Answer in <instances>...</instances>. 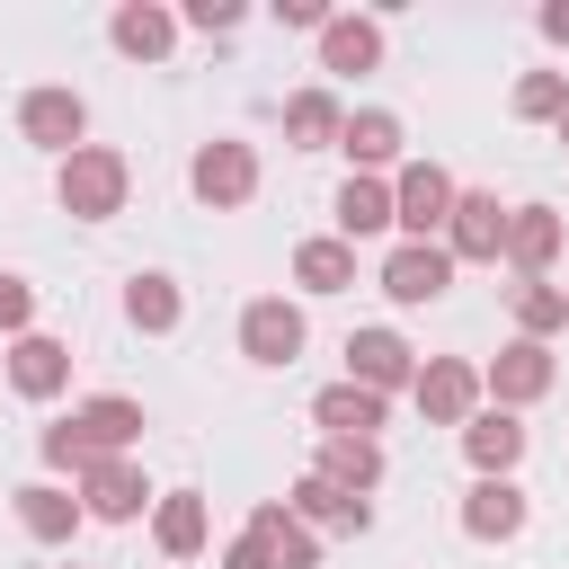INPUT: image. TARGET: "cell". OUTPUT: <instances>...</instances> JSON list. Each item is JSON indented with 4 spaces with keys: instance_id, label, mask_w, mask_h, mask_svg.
<instances>
[{
    "instance_id": "7c38bea8",
    "label": "cell",
    "mask_w": 569,
    "mask_h": 569,
    "mask_svg": "<svg viewBox=\"0 0 569 569\" xmlns=\"http://www.w3.org/2000/svg\"><path fill=\"white\" fill-rule=\"evenodd\" d=\"M71 427H80V445L107 462V453H124V445L142 436V400H124V391H98V400H80V409H71Z\"/></svg>"
},
{
    "instance_id": "9c48e42d",
    "label": "cell",
    "mask_w": 569,
    "mask_h": 569,
    "mask_svg": "<svg viewBox=\"0 0 569 569\" xmlns=\"http://www.w3.org/2000/svg\"><path fill=\"white\" fill-rule=\"evenodd\" d=\"M347 382H365V391H400V382H418V356H409V338L400 329H356L347 338Z\"/></svg>"
},
{
    "instance_id": "d590c367",
    "label": "cell",
    "mask_w": 569,
    "mask_h": 569,
    "mask_svg": "<svg viewBox=\"0 0 569 569\" xmlns=\"http://www.w3.org/2000/svg\"><path fill=\"white\" fill-rule=\"evenodd\" d=\"M542 36H551V44H569V0H551V9H542Z\"/></svg>"
},
{
    "instance_id": "ac0fdd59",
    "label": "cell",
    "mask_w": 569,
    "mask_h": 569,
    "mask_svg": "<svg viewBox=\"0 0 569 569\" xmlns=\"http://www.w3.org/2000/svg\"><path fill=\"white\" fill-rule=\"evenodd\" d=\"M311 418H320L329 436H356V445H373V427H382V391H365V382H329V391L311 400Z\"/></svg>"
},
{
    "instance_id": "30bf717a",
    "label": "cell",
    "mask_w": 569,
    "mask_h": 569,
    "mask_svg": "<svg viewBox=\"0 0 569 569\" xmlns=\"http://www.w3.org/2000/svg\"><path fill=\"white\" fill-rule=\"evenodd\" d=\"M80 507H89L98 525H133V516L151 507V489H142V471H133L124 453H107V462L80 471Z\"/></svg>"
},
{
    "instance_id": "484cf974",
    "label": "cell",
    "mask_w": 569,
    "mask_h": 569,
    "mask_svg": "<svg viewBox=\"0 0 569 569\" xmlns=\"http://www.w3.org/2000/svg\"><path fill=\"white\" fill-rule=\"evenodd\" d=\"M365 231H391V187L382 178H347L338 187V240H365Z\"/></svg>"
},
{
    "instance_id": "e0dca14e",
    "label": "cell",
    "mask_w": 569,
    "mask_h": 569,
    "mask_svg": "<svg viewBox=\"0 0 569 569\" xmlns=\"http://www.w3.org/2000/svg\"><path fill=\"white\" fill-rule=\"evenodd\" d=\"M507 258H516V276H542L560 258V213L551 204H516L507 213Z\"/></svg>"
},
{
    "instance_id": "7a4b0ae2",
    "label": "cell",
    "mask_w": 569,
    "mask_h": 569,
    "mask_svg": "<svg viewBox=\"0 0 569 569\" xmlns=\"http://www.w3.org/2000/svg\"><path fill=\"white\" fill-rule=\"evenodd\" d=\"M453 196H462V187H453L436 160H409V169L391 178V222H400L409 240H436V231L453 222Z\"/></svg>"
},
{
    "instance_id": "3957f363",
    "label": "cell",
    "mask_w": 569,
    "mask_h": 569,
    "mask_svg": "<svg viewBox=\"0 0 569 569\" xmlns=\"http://www.w3.org/2000/svg\"><path fill=\"white\" fill-rule=\"evenodd\" d=\"M418 409H427V427H471L480 418V365H462V356H436V365H418Z\"/></svg>"
},
{
    "instance_id": "7402d4cb",
    "label": "cell",
    "mask_w": 569,
    "mask_h": 569,
    "mask_svg": "<svg viewBox=\"0 0 569 569\" xmlns=\"http://www.w3.org/2000/svg\"><path fill=\"white\" fill-rule=\"evenodd\" d=\"M293 284L302 293H347L356 284V240H302L293 249Z\"/></svg>"
},
{
    "instance_id": "5bb4252c",
    "label": "cell",
    "mask_w": 569,
    "mask_h": 569,
    "mask_svg": "<svg viewBox=\"0 0 569 569\" xmlns=\"http://www.w3.org/2000/svg\"><path fill=\"white\" fill-rule=\"evenodd\" d=\"M462 453H471V471H480V480H507V471H516V453H525L516 409H480V418L462 427Z\"/></svg>"
},
{
    "instance_id": "52a82bcc",
    "label": "cell",
    "mask_w": 569,
    "mask_h": 569,
    "mask_svg": "<svg viewBox=\"0 0 569 569\" xmlns=\"http://www.w3.org/2000/svg\"><path fill=\"white\" fill-rule=\"evenodd\" d=\"M453 284V249L445 240H400L391 258H382V293L391 302H436Z\"/></svg>"
},
{
    "instance_id": "6da1fadb",
    "label": "cell",
    "mask_w": 569,
    "mask_h": 569,
    "mask_svg": "<svg viewBox=\"0 0 569 569\" xmlns=\"http://www.w3.org/2000/svg\"><path fill=\"white\" fill-rule=\"evenodd\" d=\"M124 187H133V169H124V151H107V142H80V151L62 160V178H53V196H62L71 222L124 213Z\"/></svg>"
},
{
    "instance_id": "8fae6325",
    "label": "cell",
    "mask_w": 569,
    "mask_h": 569,
    "mask_svg": "<svg viewBox=\"0 0 569 569\" xmlns=\"http://www.w3.org/2000/svg\"><path fill=\"white\" fill-rule=\"evenodd\" d=\"M445 249L453 258H507V204L498 196H453V222H445Z\"/></svg>"
},
{
    "instance_id": "cb8c5ba5",
    "label": "cell",
    "mask_w": 569,
    "mask_h": 569,
    "mask_svg": "<svg viewBox=\"0 0 569 569\" xmlns=\"http://www.w3.org/2000/svg\"><path fill=\"white\" fill-rule=\"evenodd\" d=\"M338 151L356 160V178H365V169H382V160H400V116H382V107H365V116H347V133H338Z\"/></svg>"
},
{
    "instance_id": "ffe728a7",
    "label": "cell",
    "mask_w": 569,
    "mask_h": 569,
    "mask_svg": "<svg viewBox=\"0 0 569 569\" xmlns=\"http://www.w3.org/2000/svg\"><path fill=\"white\" fill-rule=\"evenodd\" d=\"M151 533H160V551H169V560H196V551H204V533H213V525H204V498H196V489H169V498L151 507Z\"/></svg>"
},
{
    "instance_id": "4dcf8cb0",
    "label": "cell",
    "mask_w": 569,
    "mask_h": 569,
    "mask_svg": "<svg viewBox=\"0 0 569 569\" xmlns=\"http://www.w3.org/2000/svg\"><path fill=\"white\" fill-rule=\"evenodd\" d=\"M516 116H551L560 124L569 116V71H525L516 80Z\"/></svg>"
},
{
    "instance_id": "8992f818",
    "label": "cell",
    "mask_w": 569,
    "mask_h": 569,
    "mask_svg": "<svg viewBox=\"0 0 569 569\" xmlns=\"http://www.w3.org/2000/svg\"><path fill=\"white\" fill-rule=\"evenodd\" d=\"M18 133L71 160V151H80V133H89V107H80V89H27V98H18Z\"/></svg>"
},
{
    "instance_id": "8d00e7d4",
    "label": "cell",
    "mask_w": 569,
    "mask_h": 569,
    "mask_svg": "<svg viewBox=\"0 0 569 569\" xmlns=\"http://www.w3.org/2000/svg\"><path fill=\"white\" fill-rule=\"evenodd\" d=\"M560 142H569V116H560Z\"/></svg>"
},
{
    "instance_id": "9a60e30c",
    "label": "cell",
    "mask_w": 569,
    "mask_h": 569,
    "mask_svg": "<svg viewBox=\"0 0 569 569\" xmlns=\"http://www.w3.org/2000/svg\"><path fill=\"white\" fill-rule=\"evenodd\" d=\"M9 382H18L27 400H53V391L71 382V347H62V338H36V329H27V338L9 347Z\"/></svg>"
},
{
    "instance_id": "603a6c76",
    "label": "cell",
    "mask_w": 569,
    "mask_h": 569,
    "mask_svg": "<svg viewBox=\"0 0 569 569\" xmlns=\"http://www.w3.org/2000/svg\"><path fill=\"white\" fill-rule=\"evenodd\" d=\"M284 133H293V151H320V142L347 133V116H338L329 89H293V98H284Z\"/></svg>"
},
{
    "instance_id": "f546056e",
    "label": "cell",
    "mask_w": 569,
    "mask_h": 569,
    "mask_svg": "<svg viewBox=\"0 0 569 569\" xmlns=\"http://www.w3.org/2000/svg\"><path fill=\"white\" fill-rule=\"evenodd\" d=\"M276 516H284V507H258V516H249V533L222 551V569H284V560H276Z\"/></svg>"
},
{
    "instance_id": "f1b7e54d",
    "label": "cell",
    "mask_w": 569,
    "mask_h": 569,
    "mask_svg": "<svg viewBox=\"0 0 569 569\" xmlns=\"http://www.w3.org/2000/svg\"><path fill=\"white\" fill-rule=\"evenodd\" d=\"M178 311H187V302H178V284H169V276H133V284H124V320H133V329L169 338V329H178Z\"/></svg>"
},
{
    "instance_id": "5b68a950",
    "label": "cell",
    "mask_w": 569,
    "mask_h": 569,
    "mask_svg": "<svg viewBox=\"0 0 569 569\" xmlns=\"http://www.w3.org/2000/svg\"><path fill=\"white\" fill-rule=\"evenodd\" d=\"M480 391H489L498 409H525V400H542V391H551V347H542V338H507V347L489 356Z\"/></svg>"
},
{
    "instance_id": "4fadbf2b",
    "label": "cell",
    "mask_w": 569,
    "mask_h": 569,
    "mask_svg": "<svg viewBox=\"0 0 569 569\" xmlns=\"http://www.w3.org/2000/svg\"><path fill=\"white\" fill-rule=\"evenodd\" d=\"M462 533H471V542H516V533H525V489H516V480H471Z\"/></svg>"
},
{
    "instance_id": "d6a6232c",
    "label": "cell",
    "mask_w": 569,
    "mask_h": 569,
    "mask_svg": "<svg viewBox=\"0 0 569 569\" xmlns=\"http://www.w3.org/2000/svg\"><path fill=\"white\" fill-rule=\"evenodd\" d=\"M276 560H284V569H320V542L302 533V516H293V507L276 516Z\"/></svg>"
},
{
    "instance_id": "d6986e66",
    "label": "cell",
    "mask_w": 569,
    "mask_h": 569,
    "mask_svg": "<svg viewBox=\"0 0 569 569\" xmlns=\"http://www.w3.org/2000/svg\"><path fill=\"white\" fill-rule=\"evenodd\" d=\"M80 516H89V507H80L62 480H27V489H18V525H27L36 542H71V525H80Z\"/></svg>"
},
{
    "instance_id": "ba28073f",
    "label": "cell",
    "mask_w": 569,
    "mask_h": 569,
    "mask_svg": "<svg viewBox=\"0 0 569 569\" xmlns=\"http://www.w3.org/2000/svg\"><path fill=\"white\" fill-rule=\"evenodd\" d=\"M240 356H249V365H293V356H302V311H293L284 293H258V302L240 311Z\"/></svg>"
},
{
    "instance_id": "1f68e13d",
    "label": "cell",
    "mask_w": 569,
    "mask_h": 569,
    "mask_svg": "<svg viewBox=\"0 0 569 569\" xmlns=\"http://www.w3.org/2000/svg\"><path fill=\"white\" fill-rule=\"evenodd\" d=\"M89 462H98V453L80 445V427H71V418H62V427H44V471H71V480H80Z\"/></svg>"
},
{
    "instance_id": "44dd1931",
    "label": "cell",
    "mask_w": 569,
    "mask_h": 569,
    "mask_svg": "<svg viewBox=\"0 0 569 569\" xmlns=\"http://www.w3.org/2000/svg\"><path fill=\"white\" fill-rule=\"evenodd\" d=\"M382 62V27L373 18H329L320 27V71H373Z\"/></svg>"
},
{
    "instance_id": "4316f807",
    "label": "cell",
    "mask_w": 569,
    "mask_h": 569,
    "mask_svg": "<svg viewBox=\"0 0 569 569\" xmlns=\"http://www.w3.org/2000/svg\"><path fill=\"white\" fill-rule=\"evenodd\" d=\"M507 302H516V329H525V338H551V329H569V284H551V276H525Z\"/></svg>"
},
{
    "instance_id": "83f0119b",
    "label": "cell",
    "mask_w": 569,
    "mask_h": 569,
    "mask_svg": "<svg viewBox=\"0 0 569 569\" xmlns=\"http://www.w3.org/2000/svg\"><path fill=\"white\" fill-rule=\"evenodd\" d=\"M320 480H338L347 498H365V489L382 480V445H356V436H329V445H320Z\"/></svg>"
},
{
    "instance_id": "836d02e7",
    "label": "cell",
    "mask_w": 569,
    "mask_h": 569,
    "mask_svg": "<svg viewBox=\"0 0 569 569\" xmlns=\"http://www.w3.org/2000/svg\"><path fill=\"white\" fill-rule=\"evenodd\" d=\"M27 320H36V284H27V276H0V329L27 338Z\"/></svg>"
},
{
    "instance_id": "d4e9b609",
    "label": "cell",
    "mask_w": 569,
    "mask_h": 569,
    "mask_svg": "<svg viewBox=\"0 0 569 569\" xmlns=\"http://www.w3.org/2000/svg\"><path fill=\"white\" fill-rule=\"evenodd\" d=\"M293 516H311V525H338V533H365V525H373V507H365V498H347V489H338V480H320V471L293 489Z\"/></svg>"
},
{
    "instance_id": "2e32d148",
    "label": "cell",
    "mask_w": 569,
    "mask_h": 569,
    "mask_svg": "<svg viewBox=\"0 0 569 569\" xmlns=\"http://www.w3.org/2000/svg\"><path fill=\"white\" fill-rule=\"evenodd\" d=\"M107 36H116V53H133V62H160V53L178 44V18H169V9H151V0H124V9L107 18Z\"/></svg>"
},
{
    "instance_id": "e575fe53",
    "label": "cell",
    "mask_w": 569,
    "mask_h": 569,
    "mask_svg": "<svg viewBox=\"0 0 569 569\" xmlns=\"http://www.w3.org/2000/svg\"><path fill=\"white\" fill-rule=\"evenodd\" d=\"M187 27H204V36H222V27H240V9H231V0H196V9H187Z\"/></svg>"
},
{
    "instance_id": "277c9868",
    "label": "cell",
    "mask_w": 569,
    "mask_h": 569,
    "mask_svg": "<svg viewBox=\"0 0 569 569\" xmlns=\"http://www.w3.org/2000/svg\"><path fill=\"white\" fill-rule=\"evenodd\" d=\"M187 187H196L213 213H231V204L258 196V151H249V142H204L196 169H187Z\"/></svg>"
}]
</instances>
